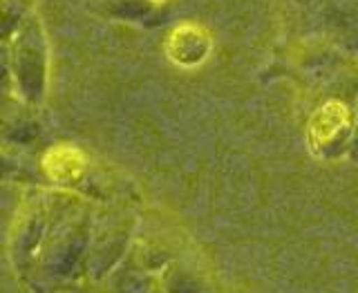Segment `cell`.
Listing matches in <instances>:
<instances>
[{
  "label": "cell",
  "mask_w": 358,
  "mask_h": 293,
  "mask_svg": "<svg viewBox=\"0 0 358 293\" xmlns=\"http://www.w3.org/2000/svg\"><path fill=\"white\" fill-rule=\"evenodd\" d=\"M343 106L338 103H329L324 110H320L311 121V139H320L327 141L331 139V134L336 130H341L343 126Z\"/></svg>",
  "instance_id": "1"
},
{
  "label": "cell",
  "mask_w": 358,
  "mask_h": 293,
  "mask_svg": "<svg viewBox=\"0 0 358 293\" xmlns=\"http://www.w3.org/2000/svg\"><path fill=\"white\" fill-rule=\"evenodd\" d=\"M50 159H54V166L50 168V175L54 177H72L74 173H78V168H81V157H78L76 150H70V148L54 150L50 155Z\"/></svg>",
  "instance_id": "2"
}]
</instances>
